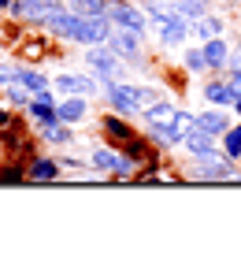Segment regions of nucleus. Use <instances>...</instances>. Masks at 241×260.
<instances>
[{
    "mask_svg": "<svg viewBox=\"0 0 241 260\" xmlns=\"http://www.w3.org/2000/svg\"><path fill=\"white\" fill-rule=\"evenodd\" d=\"M26 112L38 119L41 126H52V123H59V115H56V104H48V101H38L33 97L30 104H26Z\"/></svg>",
    "mask_w": 241,
    "mask_h": 260,
    "instance_id": "ddd939ff",
    "label": "nucleus"
},
{
    "mask_svg": "<svg viewBox=\"0 0 241 260\" xmlns=\"http://www.w3.org/2000/svg\"><path fill=\"white\" fill-rule=\"evenodd\" d=\"M175 108L167 101H156V104H149V108H145V119H149V126H171L175 123Z\"/></svg>",
    "mask_w": 241,
    "mask_h": 260,
    "instance_id": "9b49d317",
    "label": "nucleus"
},
{
    "mask_svg": "<svg viewBox=\"0 0 241 260\" xmlns=\"http://www.w3.org/2000/svg\"><path fill=\"white\" fill-rule=\"evenodd\" d=\"M115 152H108V149H93V156H89V164L96 171H115Z\"/></svg>",
    "mask_w": 241,
    "mask_h": 260,
    "instance_id": "4be33fe9",
    "label": "nucleus"
},
{
    "mask_svg": "<svg viewBox=\"0 0 241 260\" xmlns=\"http://www.w3.org/2000/svg\"><path fill=\"white\" fill-rule=\"evenodd\" d=\"M52 86L63 93V97H86V93H96V82L93 78H82V75H59Z\"/></svg>",
    "mask_w": 241,
    "mask_h": 260,
    "instance_id": "6e6552de",
    "label": "nucleus"
},
{
    "mask_svg": "<svg viewBox=\"0 0 241 260\" xmlns=\"http://www.w3.org/2000/svg\"><path fill=\"white\" fill-rule=\"evenodd\" d=\"M115 175H134V160L119 156V160H115Z\"/></svg>",
    "mask_w": 241,
    "mask_h": 260,
    "instance_id": "c85d7f7f",
    "label": "nucleus"
},
{
    "mask_svg": "<svg viewBox=\"0 0 241 260\" xmlns=\"http://www.w3.org/2000/svg\"><path fill=\"white\" fill-rule=\"evenodd\" d=\"M175 11H182L186 19H200L204 15V0H175Z\"/></svg>",
    "mask_w": 241,
    "mask_h": 260,
    "instance_id": "5701e85b",
    "label": "nucleus"
},
{
    "mask_svg": "<svg viewBox=\"0 0 241 260\" xmlns=\"http://www.w3.org/2000/svg\"><path fill=\"white\" fill-rule=\"evenodd\" d=\"M104 130H108V134H112V138H123V141H137V138H134V130H130V126H126L123 119H119V115H108Z\"/></svg>",
    "mask_w": 241,
    "mask_h": 260,
    "instance_id": "aec40b11",
    "label": "nucleus"
},
{
    "mask_svg": "<svg viewBox=\"0 0 241 260\" xmlns=\"http://www.w3.org/2000/svg\"><path fill=\"white\" fill-rule=\"evenodd\" d=\"M223 152H226L230 160L241 156V126H230V130L223 134Z\"/></svg>",
    "mask_w": 241,
    "mask_h": 260,
    "instance_id": "6ab92c4d",
    "label": "nucleus"
},
{
    "mask_svg": "<svg viewBox=\"0 0 241 260\" xmlns=\"http://www.w3.org/2000/svg\"><path fill=\"white\" fill-rule=\"evenodd\" d=\"M171 130H175L178 138H186L189 130H197V119H193L189 112H178V115H175V123H171Z\"/></svg>",
    "mask_w": 241,
    "mask_h": 260,
    "instance_id": "b1692460",
    "label": "nucleus"
},
{
    "mask_svg": "<svg viewBox=\"0 0 241 260\" xmlns=\"http://www.w3.org/2000/svg\"><path fill=\"white\" fill-rule=\"evenodd\" d=\"M108 45H112L123 60H137V56H141V34H137V30L112 26V34H108Z\"/></svg>",
    "mask_w": 241,
    "mask_h": 260,
    "instance_id": "20e7f679",
    "label": "nucleus"
},
{
    "mask_svg": "<svg viewBox=\"0 0 241 260\" xmlns=\"http://www.w3.org/2000/svg\"><path fill=\"white\" fill-rule=\"evenodd\" d=\"M0 8H8V0H0Z\"/></svg>",
    "mask_w": 241,
    "mask_h": 260,
    "instance_id": "f704fd0d",
    "label": "nucleus"
},
{
    "mask_svg": "<svg viewBox=\"0 0 241 260\" xmlns=\"http://www.w3.org/2000/svg\"><path fill=\"white\" fill-rule=\"evenodd\" d=\"M182 145H186L189 156H197V160H223V152L215 149V138L204 134V130H189L182 138Z\"/></svg>",
    "mask_w": 241,
    "mask_h": 260,
    "instance_id": "39448f33",
    "label": "nucleus"
},
{
    "mask_svg": "<svg viewBox=\"0 0 241 260\" xmlns=\"http://www.w3.org/2000/svg\"><path fill=\"white\" fill-rule=\"evenodd\" d=\"M104 97L112 101V108L119 115H137L141 101H137V86H123L119 78H104Z\"/></svg>",
    "mask_w": 241,
    "mask_h": 260,
    "instance_id": "f03ea898",
    "label": "nucleus"
},
{
    "mask_svg": "<svg viewBox=\"0 0 241 260\" xmlns=\"http://www.w3.org/2000/svg\"><path fill=\"white\" fill-rule=\"evenodd\" d=\"M226 67H230V71H241V45H237V49L230 52V60H226Z\"/></svg>",
    "mask_w": 241,
    "mask_h": 260,
    "instance_id": "7c9ffc66",
    "label": "nucleus"
},
{
    "mask_svg": "<svg viewBox=\"0 0 241 260\" xmlns=\"http://www.w3.org/2000/svg\"><path fill=\"white\" fill-rule=\"evenodd\" d=\"M204 97H208V104H234V97L237 93L230 89V82H212V86H204Z\"/></svg>",
    "mask_w": 241,
    "mask_h": 260,
    "instance_id": "4468645a",
    "label": "nucleus"
},
{
    "mask_svg": "<svg viewBox=\"0 0 241 260\" xmlns=\"http://www.w3.org/2000/svg\"><path fill=\"white\" fill-rule=\"evenodd\" d=\"M8 101L11 104H30L26 93H22V82H11V86H8Z\"/></svg>",
    "mask_w": 241,
    "mask_h": 260,
    "instance_id": "a878e982",
    "label": "nucleus"
},
{
    "mask_svg": "<svg viewBox=\"0 0 241 260\" xmlns=\"http://www.w3.org/2000/svg\"><path fill=\"white\" fill-rule=\"evenodd\" d=\"M119 60H123V56H119L108 41L104 45H89V52H86V63L100 78H123V63H119Z\"/></svg>",
    "mask_w": 241,
    "mask_h": 260,
    "instance_id": "f257e3e1",
    "label": "nucleus"
},
{
    "mask_svg": "<svg viewBox=\"0 0 241 260\" xmlns=\"http://www.w3.org/2000/svg\"><path fill=\"white\" fill-rule=\"evenodd\" d=\"M45 141H56V145H71V126L67 123H52V126H41Z\"/></svg>",
    "mask_w": 241,
    "mask_h": 260,
    "instance_id": "a211bd4d",
    "label": "nucleus"
},
{
    "mask_svg": "<svg viewBox=\"0 0 241 260\" xmlns=\"http://www.w3.org/2000/svg\"><path fill=\"white\" fill-rule=\"evenodd\" d=\"M56 160H33V168H30V179H38V182H48V179H56Z\"/></svg>",
    "mask_w": 241,
    "mask_h": 260,
    "instance_id": "412c9836",
    "label": "nucleus"
},
{
    "mask_svg": "<svg viewBox=\"0 0 241 260\" xmlns=\"http://www.w3.org/2000/svg\"><path fill=\"white\" fill-rule=\"evenodd\" d=\"M189 19L182 11H171L167 19H156V34H160L163 45H186V34H189Z\"/></svg>",
    "mask_w": 241,
    "mask_h": 260,
    "instance_id": "7ed1b4c3",
    "label": "nucleus"
},
{
    "mask_svg": "<svg viewBox=\"0 0 241 260\" xmlns=\"http://www.w3.org/2000/svg\"><path fill=\"white\" fill-rule=\"evenodd\" d=\"M137 101H141V112H145L149 104H156V93H152L149 86H137Z\"/></svg>",
    "mask_w": 241,
    "mask_h": 260,
    "instance_id": "cd10ccee",
    "label": "nucleus"
},
{
    "mask_svg": "<svg viewBox=\"0 0 241 260\" xmlns=\"http://www.w3.org/2000/svg\"><path fill=\"white\" fill-rule=\"evenodd\" d=\"M230 89L241 93V71H234V75H230Z\"/></svg>",
    "mask_w": 241,
    "mask_h": 260,
    "instance_id": "2f4dec72",
    "label": "nucleus"
},
{
    "mask_svg": "<svg viewBox=\"0 0 241 260\" xmlns=\"http://www.w3.org/2000/svg\"><path fill=\"white\" fill-rule=\"evenodd\" d=\"M86 112H89V104L82 101V97H63V104H56V115H59V123H67V126H75L86 119Z\"/></svg>",
    "mask_w": 241,
    "mask_h": 260,
    "instance_id": "1a4fd4ad",
    "label": "nucleus"
},
{
    "mask_svg": "<svg viewBox=\"0 0 241 260\" xmlns=\"http://www.w3.org/2000/svg\"><path fill=\"white\" fill-rule=\"evenodd\" d=\"M186 67L189 71H204L208 63H204V49H186Z\"/></svg>",
    "mask_w": 241,
    "mask_h": 260,
    "instance_id": "393cba45",
    "label": "nucleus"
},
{
    "mask_svg": "<svg viewBox=\"0 0 241 260\" xmlns=\"http://www.w3.org/2000/svg\"><path fill=\"white\" fill-rule=\"evenodd\" d=\"M0 123H8V115H4V112H0Z\"/></svg>",
    "mask_w": 241,
    "mask_h": 260,
    "instance_id": "72a5a7b5",
    "label": "nucleus"
},
{
    "mask_svg": "<svg viewBox=\"0 0 241 260\" xmlns=\"http://www.w3.org/2000/svg\"><path fill=\"white\" fill-rule=\"evenodd\" d=\"M108 19L115 22V26H126V30H145V11H137V8H130V4H123V0H115V4H108Z\"/></svg>",
    "mask_w": 241,
    "mask_h": 260,
    "instance_id": "423d86ee",
    "label": "nucleus"
},
{
    "mask_svg": "<svg viewBox=\"0 0 241 260\" xmlns=\"http://www.w3.org/2000/svg\"><path fill=\"white\" fill-rule=\"evenodd\" d=\"M15 78H19V67H8V63H0V86H11Z\"/></svg>",
    "mask_w": 241,
    "mask_h": 260,
    "instance_id": "bb28decb",
    "label": "nucleus"
},
{
    "mask_svg": "<svg viewBox=\"0 0 241 260\" xmlns=\"http://www.w3.org/2000/svg\"><path fill=\"white\" fill-rule=\"evenodd\" d=\"M15 82H22V86H26V89L33 93V97L48 89V78L41 75V71H30V67H19V78H15Z\"/></svg>",
    "mask_w": 241,
    "mask_h": 260,
    "instance_id": "2eb2a0df",
    "label": "nucleus"
},
{
    "mask_svg": "<svg viewBox=\"0 0 241 260\" xmlns=\"http://www.w3.org/2000/svg\"><path fill=\"white\" fill-rule=\"evenodd\" d=\"M71 11H75V15H86V19L108 15V0H71Z\"/></svg>",
    "mask_w": 241,
    "mask_h": 260,
    "instance_id": "f3484780",
    "label": "nucleus"
},
{
    "mask_svg": "<svg viewBox=\"0 0 241 260\" xmlns=\"http://www.w3.org/2000/svg\"><path fill=\"white\" fill-rule=\"evenodd\" d=\"M197 130H204V134H212V138H223L226 130H230V123H226V115H219V112H204V115H197Z\"/></svg>",
    "mask_w": 241,
    "mask_h": 260,
    "instance_id": "f8f14e48",
    "label": "nucleus"
},
{
    "mask_svg": "<svg viewBox=\"0 0 241 260\" xmlns=\"http://www.w3.org/2000/svg\"><path fill=\"white\" fill-rule=\"evenodd\" d=\"M223 26H226V22H223L219 15H208V11H204V15L197 19V26H193V30H197L204 41H208V38H219V34H223Z\"/></svg>",
    "mask_w": 241,
    "mask_h": 260,
    "instance_id": "dca6fc26",
    "label": "nucleus"
},
{
    "mask_svg": "<svg viewBox=\"0 0 241 260\" xmlns=\"http://www.w3.org/2000/svg\"><path fill=\"white\" fill-rule=\"evenodd\" d=\"M234 112L241 115V93H237V97H234Z\"/></svg>",
    "mask_w": 241,
    "mask_h": 260,
    "instance_id": "473e14b6",
    "label": "nucleus"
},
{
    "mask_svg": "<svg viewBox=\"0 0 241 260\" xmlns=\"http://www.w3.org/2000/svg\"><path fill=\"white\" fill-rule=\"evenodd\" d=\"M0 182H22V171H19V168H8V171H0Z\"/></svg>",
    "mask_w": 241,
    "mask_h": 260,
    "instance_id": "c756f323",
    "label": "nucleus"
},
{
    "mask_svg": "<svg viewBox=\"0 0 241 260\" xmlns=\"http://www.w3.org/2000/svg\"><path fill=\"white\" fill-rule=\"evenodd\" d=\"M226 60H230V49H226V41L223 38H208L204 41V63L208 67H226Z\"/></svg>",
    "mask_w": 241,
    "mask_h": 260,
    "instance_id": "9d476101",
    "label": "nucleus"
},
{
    "mask_svg": "<svg viewBox=\"0 0 241 260\" xmlns=\"http://www.w3.org/2000/svg\"><path fill=\"white\" fill-rule=\"evenodd\" d=\"M56 8H59V0H15V4H11V11H15L19 19H30V22H38V26H41V19L48 11H56Z\"/></svg>",
    "mask_w": 241,
    "mask_h": 260,
    "instance_id": "0eeeda50",
    "label": "nucleus"
}]
</instances>
